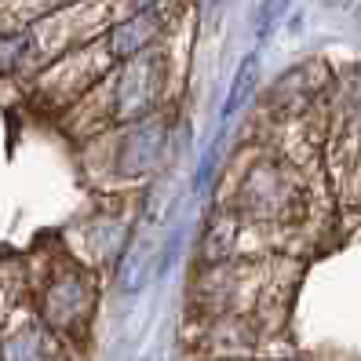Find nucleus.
Here are the masks:
<instances>
[{
    "instance_id": "f257e3e1",
    "label": "nucleus",
    "mask_w": 361,
    "mask_h": 361,
    "mask_svg": "<svg viewBox=\"0 0 361 361\" xmlns=\"http://www.w3.org/2000/svg\"><path fill=\"white\" fill-rule=\"evenodd\" d=\"M161 59L157 55H139L124 66L117 88H114V117L124 124L150 121V114L161 102Z\"/></svg>"
},
{
    "instance_id": "f03ea898",
    "label": "nucleus",
    "mask_w": 361,
    "mask_h": 361,
    "mask_svg": "<svg viewBox=\"0 0 361 361\" xmlns=\"http://www.w3.org/2000/svg\"><path fill=\"white\" fill-rule=\"evenodd\" d=\"M161 30H164V8L161 4L139 8L106 33V40H102L106 55H110V62H132V59H139V55H146L154 48Z\"/></svg>"
},
{
    "instance_id": "7ed1b4c3",
    "label": "nucleus",
    "mask_w": 361,
    "mask_h": 361,
    "mask_svg": "<svg viewBox=\"0 0 361 361\" xmlns=\"http://www.w3.org/2000/svg\"><path fill=\"white\" fill-rule=\"evenodd\" d=\"M168 150V128L161 121H139L117 146V172L121 176H150L161 168Z\"/></svg>"
},
{
    "instance_id": "20e7f679",
    "label": "nucleus",
    "mask_w": 361,
    "mask_h": 361,
    "mask_svg": "<svg viewBox=\"0 0 361 361\" xmlns=\"http://www.w3.org/2000/svg\"><path fill=\"white\" fill-rule=\"evenodd\" d=\"M92 303H95V288L88 281V274L70 270V274H62V278H55L48 285L44 317H48L51 329H73L80 317H88Z\"/></svg>"
},
{
    "instance_id": "39448f33",
    "label": "nucleus",
    "mask_w": 361,
    "mask_h": 361,
    "mask_svg": "<svg viewBox=\"0 0 361 361\" xmlns=\"http://www.w3.org/2000/svg\"><path fill=\"white\" fill-rule=\"evenodd\" d=\"M154 270H157V248L142 238L128 241V248L121 252V263H117V292L121 295H139L154 281Z\"/></svg>"
},
{
    "instance_id": "423d86ee",
    "label": "nucleus",
    "mask_w": 361,
    "mask_h": 361,
    "mask_svg": "<svg viewBox=\"0 0 361 361\" xmlns=\"http://www.w3.org/2000/svg\"><path fill=\"white\" fill-rule=\"evenodd\" d=\"M259 70H263L259 51H248V55L238 62V70H233V80H230V88H226V99H223V110H219V128H226V124L238 117L241 106L248 102L252 88H256V80H259Z\"/></svg>"
},
{
    "instance_id": "0eeeda50",
    "label": "nucleus",
    "mask_w": 361,
    "mask_h": 361,
    "mask_svg": "<svg viewBox=\"0 0 361 361\" xmlns=\"http://www.w3.org/2000/svg\"><path fill=\"white\" fill-rule=\"evenodd\" d=\"M48 354H51V336L40 325L15 332L4 343V361H48Z\"/></svg>"
},
{
    "instance_id": "6e6552de",
    "label": "nucleus",
    "mask_w": 361,
    "mask_h": 361,
    "mask_svg": "<svg viewBox=\"0 0 361 361\" xmlns=\"http://www.w3.org/2000/svg\"><path fill=\"white\" fill-rule=\"evenodd\" d=\"M37 51V40L33 30H11V33H0V77H11L18 73L30 62V55Z\"/></svg>"
},
{
    "instance_id": "1a4fd4ad",
    "label": "nucleus",
    "mask_w": 361,
    "mask_h": 361,
    "mask_svg": "<svg viewBox=\"0 0 361 361\" xmlns=\"http://www.w3.org/2000/svg\"><path fill=\"white\" fill-rule=\"evenodd\" d=\"M285 11H288V0H259V4H256V15H252V33H256L259 48L267 44L274 33H278Z\"/></svg>"
},
{
    "instance_id": "9d476101",
    "label": "nucleus",
    "mask_w": 361,
    "mask_h": 361,
    "mask_svg": "<svg viewBox=\"0 0 361 361\" xmlns=\"http://www.w3.org/2000/svg\"><path fill=\"white\" fill-rule=\"evenodd\" d=\"M226 226L230 223H212V230H208V238H204V263H219V259H226V252L233 248V233L238 230H230L226 233Z\"/></svg>"
},
{
    "instance_id": "9b49d317",
    "label": "nucleus",
    "mask_w": 361,
    "mask_h": 361,
    "mask_svg": "<svg viewBox=\"0 0 361 361\" xmlns=\"http://www.w3.org/2000/svg\"><path fill=\"white\" fill-rule=\"evenodd\" d=\"M317 4H325V8H347V4H354V0H317Z\"/></svg>"
},
{
    "instance_id": "f8f14e48",
    "label": "nucleus",
    "mask_w": 361,
    "mask_h": 361,
    "mask_svg": "<svg viewBox=\"0 0 361 361\" xmlns=\"http://www.w3.org/2000/svg\"><path fill=\"white\" fill-rule=\"evenodd\" d=\"M354 18H357V23H361V0H354Z\"/></svg>"
},
{
    "instance_id": "ddd939ff",
    "label": "nucleus",
    "mask_w": 361,
    "mask_h": 361,
    "mask_svg": "<svg viewBox=\"0 0 361 361\" xmlns=\"http://www.w3.org/2000/svg\"><path fill=\"white\" fill-rule=\"evenodd\" d=\"M150 361H157V357H150Z\"/></svg>"
}]
</instances>
